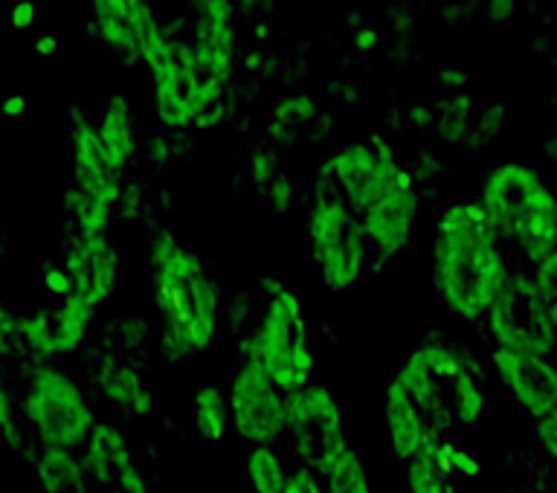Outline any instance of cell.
<instances>
[{"instance_id":"obj_1","label":"cell","mask_w":557,"mask_h":493,"mask_svg":"<svg viewBox=\"0 0 557 493\" xmlns=\"http://www.w3.org/2000/svg\"><path fill=\"white\" fill-rule=\"evenodd\" d=\"M503 238L479 200L453 204L435 226L433 285L442 305L459 320L487 317L508 279Z\"/></svg>"},{"instance_id":"obj_43","label":"cell","mask_w":557,"mask_h":493,"mask_svg":"<svg viewBox=\"0 0 557 493\" xmlns=\"http://www.w3.org/2000/svg\"><path fill=\"white\" fill-rule=\"evenodd\" d=\"M513 12V0H491L487 3V15L494 17V21H503Z\"/></svg>"},{"instance_id":"obj_10","label":"cell","mask_w":557,"mask_h":493,"mask_svg":"<svg viewBox=\"0 0 557 493\" xmlns=\"http://www.w3.org/2000/svg\"><path fill=\"white\" fill-rule=\"evenodd\" d=\"M329 172L339 186V195L357 215L372 207L374 200L409 181L412 174L398 163L395 148L386 139H360L348 143L329 160Z\"/></svg>"},{"instance_id":"obj_28","label":"cell","mask_w":557,"mask_h":493,"mask_svg":"<svg viewBox=\"0 0 557 493\" xmlns=\"http://www.w3.org/2000/svg\"><path fill=\"white\" fill-rule=\"evenodd\" d=\"M435 131H438V137H442L444 143H450V146H461V143L470 137V96L468 94L450 96V99L444 102L442 113L435 116Z\"/></svg>"},{"instance_id":"obj_3","label":"cell","mask_w":557,"mask_h":493,"mask_svg":"<svg viewBox=\"0 0 557 493\" xmlns=\"http://www.w3.org/2000/svg\"><path fill=\"white\" fill-rule=\"evenodd\" d=\"M479 207L496 235L534 264L557 250V198L531 165H494L482 181Z\"/></svg>"},{"instance_id":"obj_21","label":"cell","mask_w":557,"mask_h":493,"mask_svg":"<svg viewBox=\"0 0 557 493\" xmlns=\"http://www.w3.org/2000/svg\"><path fill=\"white\" fill-rule=\"evenodd\" d=\"M191 418H195V430L200 439L218 444L233 424L230 395L218 383H200L198 390L191 392Z\"/></svg>"},{"instance_id":"obj_6","label":"cell","mask_w":557,"mask_h":493,"mask_svg":"<svg viewBox=\"0 0 557 493\" xmlns=\"http://www.w3.org/2000/svg\"><path fill=\"white\" fill-rule=\"evenodd\" d=\"M308 247L313 268L329 291H348L360 282L369 259L363 224L343 195L320 192L308 212Z\"/></svg>"},{"instance_id":"obj_19","label":"cell","mask_w":557,"mask_h":493,"mask_svg":"<svg viewBox=\"0 0 557 493\" xmlns=\"http://www.w3.org/2000/svg\"><path fill=\"white\" fill-rule=\"evenodd\" d=\"M104 155L113 169H125L137 155V128H134V104L122 94H113L102 108V116L96 122Z\"/></svg>"},{"instance_id":"obj_35","label":"cell","mask_w":557,"mask_h":493,"mask_svg":"<svg viewBox=\"0 0 557 493\" xmlns=\"http://www.w3.org/2000/svg\"><path fill=\"white\" fill-rule=\"evenodd\" d=\"M285 493H329V491L322 488L317 473H311L308 468H296L290 470V477H287Z\"/></svg>"},{"instance_id":"obj_4","label":"cell","mask_w":557,"mask_h":493,"mask_svg":"<svg viewBox=\"0 0 557 493\" xmlns=\"http://www.w3.org/2000/svg\"><path fill=\"white\" fill-rule=\"evenodd\" d=\"M395 381L416 400L426 435L438 439L456 424L473 427L485 416V392L459 355L444 346H421L398 366Z\"/></svg>"},{"instance_id":"obj_11","label":"cell","mask_w":557,"mask_h":493,"mask_svg":"<svg viewBox=\"0 0 557 493\" xmlns=\"http://www.w3.org/2000/svg\"><path fill=\"white\" fill-rule=\"evenodd\" d=\"M226 395L233 430L242 442L252 447H273L285 435L287 395L270 381L259 363L244 360Z\"/></svg>"},{"instance_id":"obj_36","label":"cell","mask_w":557,"mask_h":493,"mask_svg":"<svg viewBox=\"0 0 557 493\" xmlns=\"http://www.w3.org/2000/svg\"><path fill=\"white\" fill-rule=\"evenodd\" d=\"M537 442L540 447L557 461V404L552 407L546 418H540L537 421Z\"/></svg>"},{"instance_id":"obj_26","label":"cell","mask_w":557,"mask_h":493,"mask_svg":"<svg viewBox=\"0 0 557 493\" xmlns=\"http://www.w3.org/2000/svg\"><path fill=\"white\" fill-rule=\"evenodd\" d=\"M244 473L252 493H285L287 477H290L285 461L273 447H250Z\"/></svg>"},{"instance_id":"obj_34","label":"cell","mask_w":557,"mask_h":493,"mask_svg":"<svg viewBox=\"0 0 557 493\" xmlns=\"http://www.w3.org/2000/svg\"><path fill=\"white\" fill-rule=\"evenodd\" d=\"M444 456L450 461V470L453 473H461V477H479V459L476 456H470L468 451H461V447H453V444H444Z\"/></svg>"},{"instance_id":"obj_5","label":"cell","mask_w":557,"mask_h":493,"mask_svg":"<svg viewBox=\"0 0 557 493\" xmlns=\"http://www.w3.org/2000/svg\"><path fill=\"white\" fill-rule=\"evenodd\" d=\"M244 360L259 363L285 395L305 390L311 383L313 352L308 337V317L302 299L294 291L278 287L270 296L259 325L244 346Z\"/></svg>"},{"instance_id":"obj_27","label":"cell","mask_w":557,"mask_h":493,"mask_svg":"<svg viewBox=\"0 0 557 493\" xmlns=\"http://www.w3.org/2000/svg\"><path fill=\"white\" fill-rule=\"evenodd\" d=\"M325 491L329 493H374L372 477L366 470L363 459L357 456V451H351L339 459V465L325 477Z\"/></svg>"},{"instance_id":"obj_39","label":"cell","mask_w":557,"mask_h":493,"mask_svg":"<svg viewBox=\"0 0 557 493\" xmlns=\"http://www.w3.org/2000/svg\"><path fill=\"white\" fill-rule=\"evenodd\" d=\"M47 287L52 294L70 296L73 294V279H70L67 270H47Z\"/></svg>"},{"instance_id":"obj_16","label":"cell","mask_w":557,"mask_h":493,"mask_svg":"<svg viewBox=\"0 0 557 493\" xmlns=\"http://www.w3.org/2000/svg\"><path fill=\"white\" fill-rule=\"evenodd\" d=\"M64 270L73 279V294L90 308H99L116 291L120 259L104 235H78L64 259Z\"/></svg>"},{"instance_id":"obj_41","label":"cell","mask_w":557,"mask_h":493,"mask_svg":"<svg viewBox=\"0 0 557 493\" xmlns=\"http://www.w3.org/2000/svg\"><path fill=\"white\" fill-rule=\"evenodd\" d=\"M374 44H377V33L369 29V26H360L355 38H351V47H357V50H372Z\"/></svg>"},{"instance_id":"obj_13","label":"cell","mask_w":557,"mask_h":493,"mask_svg":"<svg viewBox=\"0 0 557 493\" xmlns=\"http://www.w3.org/2000/svg\"><path fill=\"white\" fill-rule=\"evenodd\" d=\"M70 116H73L70 120V169H73L76 189L113 209V204L122 198V172L113 169V163L104 155L96 122L87 120L76 104L70 108Z\"/></svg>"},{"instance_id":"obj_29","label":"cell","mask_w":557,"mask_h":493,"mask_svg":"<svg viewBox=\"0 0 557 493\" xmlns=\"http://www.w3.org/2000/svg\"><path fill=\"white\" fill-rule=\"evenodd\" d=\"M67 207L76 215V224L82 235H104L108 221H111V207H104L99 200L87 198L85 192H78L76 186L67 189Z\"/></svg>"},{"instance_id":"obj_15","label":"cell","mask_w":557,"mask_h":493,"mask_svg":"<svg viewBox=\"0 0 557 493\" xmlns=\"http://www.w3.org/2000/svg\"><path fill=\"white\" fill-rule=\"evenodd\" d=\"M82 468L87 479H94L111 493H148L146 477L134 453L113 424H96L90 442L85 444Z\"/></svg>"},{"instance_id":"obj_31","label":"cell","mask_w":557,"mask_h":493,"mask_svg":"<svg viewBox=\"0 0 557 493\" xmlns=\"http://www.w3.org/2000/svg\"><path fill=\"white\" fill-rule=\"evenodd\" d=\"M531 279L537 285V294L543 305H546L548 320H552V329L557 334V250L546 256L540 264H534V276Z\"/></svg>"},{"instance_id":"obj_17","label":"cell","mask_w":557,"mask_h":493,"mask_svg":"<svg viewBox=\"0 0 557 493\" xmlns=\"http://www.w3.org/2000/svg\"><path fill=\"white\" fill-rule=\"evenodd\" d=\"M383 421H386V439H389V451L398 461L407 465L421 447L426 444V427L424 418L418 412L416 400L409 398V392L400 386L395 378L386 386V398H383Z\"/></svg>"},{"instance_id":"obj_18","label":"cell","mask_w":557,"mask_h":493,"mask_svg":"<svg viewBox=\"0 0 557 493\" xmlns=\"http://www.w3.org/2000/svg\"><path fill=\"white\" fill-rule=\"evenodd\" d=\"M96 386L104 398L122 407L125 412L137 418H148L154 409V398L146 381L139 378L137 369H131L128 363H122L113 355H104L96 366Z\"/></svg>"},{"instance_id":"obj_38","label":"cell","mask_w":557,"mask_h":493,"mask_svg":"<svg viewBox=\"0 0 557 493\" xmlns=\"http://www.w3.org/2000/svg\"><path fill=\"white\" fill-rule=\"evenodd\" d=\"M0 348H3V334H0ZM0 430H3V435H7L9 442H17L15 412H12V400H9V395L3 392V386H0Z\"/></svg>"},{"instance_id":"obj_22","label":"cell","mask_w":557,"mask_h":493,"mask_svg":"<svg viewBox=\"0 0 557 493\" xmlns=\"http://www.w3.org/2000/svg\"><path fill=\"white\" fill-rule=\"evenodd\" d=\"M450 473V461L444 456V442H438V439H426L424 447L407 461V491L447 493Z\"/></svg>"},{"instance_id":"obj_20","label":"cell","mask_w":557,"mask_h":493,"mask_svg":"<svg viewBox=\"0 0 557 493\" xmlns=\"http://www.w3.org/2000/svg\"><path fill=\"white\" fill-rule=\"evenodd\" d=\"M94 3V21H116L128 24L137 35L139 52L163 33V24L157 17L151 0H90Z\"/></svg>"},{"instance_id":"obj_8","label":"cell","mask_w":557,"mask_h":493,"mask_svg":"<svg viewBox=\"0 0 557 493\" xmlns=\"http://www.w3.org/2000/svg\"><path fill=\"white\" fill-rule=\"evenodd\" d=\"M24 416L47 451H67L90 442L96 416L78 383L59 369H38L24 398Z\"/></svg>"},{"instance_id":"obj_44","label":"cell","mask_w":557,"mask_h":493,"mask_svg":"<svg viewBox=\"0 0 557 493\" xmlns=\"http://www.w3.org/2000/svg\"><path fill=\"white\" fill-rule=\"evenodd\" d=\"M438 78H442V82H447V85H453V87H459V85H465V73H459V70H450V67H444V70H438Z\"/></svg>"},{"instance_id":"obj_45","label":"cell","mask_w":557,"mask_h":493,"mask_svg":"<svg viewBox=\"0 0 557 493\" xmlns=\"http://www.w3.org/2000/svg\"><path fill=\"white\" fill-rule=\"evenodd\" d=\"M546 157H548V160H552V165H555V169H557V137H552L546 143Z\"/></svg>"},{"instance_id":"obj_14","label":"cell","mask_w":557,"mask_h":493,"mask_svg":"<svg viewBox=\"0 0 557 493\" xmlns=\"http://www.w3.org/2000/svg\"><path fill=\"white\" fill-rule=\"evenodd\" d=\"M418 212H421V198H418L416 183L409 177V181L398 183L395 189L386 192L383 198L374 200L366 212H360L366 242L372 244L381 256H395L412 238Z\"/></svg>"},{"instance_id":"obj_24","label":"cell","mask_w":557,"mask_h":493,"mask_svg":"<svg viewBox=\"0 0 557 493\" xmlns=\"http://www.w3.org/2000/svg\"><path fill=\"white\" fill-rule=\"evenodd\" d=\"M96 308L78 299L76 294H70L61 308L50 311V331L52 343H55V355H64V352H76L82 346V340L87 334V325L94 320Z\"/></svg>"},{"instance_id":"obj_7","label":"cell","mask_w":557,"mask_h":493,"mask_svg":"<svg viewBox=\"0 0 557 493\" xmlns=\"http://www.w3.org/2000/svg\"><path fill=\"white\" fill-rule=\"evenodd\" d=\"M285 433L299 468H308L322 479L351 451L339 400L320 383H308L305 390L287 395Z\"/></svg>"},{"instance_id":"obj_37","label":"cell","mask_w":557,"mask_h":493,"mask_svg":"<svg viewBox=\"0 0 557 493\" xmlns=\"http://www.w3.org/2000/svg\"><path fill=\"white\" fill-rule=\"evenodd\" d=\"M35 17H38V7L33 0H15L12 9H9V24L15 29H29L35 24Z\"/></svg>"},{"instance_id":"obj_25","label":"cell","mask_w":557,"mask_h":493,"mask_svg":"<svg viewBox=\"0 0 557 493\" xmlns=\"http://www.w3.org/2000/svg\"><path fill=\"white\" fill-rule=\"evenodd\" d=\"M38 482L44 493H87L85 468L67 451H44L38 461Z\"/></svg>"},{"instance_id":"obj_32","label":"cell","mask_w":557,"mask_h":493,"mask_svg":"<svg viewBox=\"0 0 557 493\" xmlns=\"http://www.w3.org/2000/svg\"><path fill=\"white\" fill-rule=\"evenodd\" d=\"M282 172H285V169L278 163V155L273 148H256L250 155V177L252 183L259 186V192L268 189L270 183L276 181Z\"/></svg>"},{"instance_id":"obj_42","label":"cell","mask_w":557,"mask_h":493,"mask_svg":"<svg viewBox=\"0 0 557 493\" xmlns=\"http://www.w3.org/2000/svg\"><path fill=\"white\" fill-rule=\"evenodd\" d=\"M35 52H38V56H52V52L59 50V38H55V35H50V33H44V35H38V38H35Z\"/></svg>"},{"instance_id":"obj_40","label":"cell","mask_w":557,"mask_h":493,"mask_svg":"<svg viewBox=\"0 0 557 493\" xmlns=\"http://www.w3.org/2000/svg\"><path fill=\"white\" fill-rule=\"evenodd\" d=\"M26 108H29V99L24 94L0 96V113L3 116H21V113H26Z\"/></svg>"},{"instance_id":"obj_2","label":"cell","mask_w":557,"mask_h":493,"mask_svg":"<svg viewBox=\"0 0 557 493\" xmlns=\"http://www.w3.org/2000/svg\"><path fill=\"white\" fill-rule=\"evenodd\" d=\"M151 296L163 320L160 352L169 363L200 355L218 334L221 294L198 252L183 247L169 230L151 242Z\"/></svg>"},{"instance_id":"obj_30","label":"cell","mask_w":557,"mask_h":493,"mask_svg":"<svg viewBox=\"0 0 557 493\" xmlns=\"http://www.w3.org/2000/svg\"><path fill=\"white\" fill-rule=\"evenodd\" d=\"M17 331H21V337L29 343L35 355L50 357L55 355V343H52V331H50V311H38L33 317H24V320H17Z\"/></svg>"},{"instance_id":"obj_23","label":"cell","mask_w":557,"mask_h":493,"mask_svg":"<svg viewBox=\"0 0 557 493\" xmlns=\"http://www.w3.org/2000/svg\"><path fill=\"white\" fill-rule=\"evenodd\" d=\"M317 111H320V104H317V99H313L311 94H305V90L282 96V99L273 104V116H270V143H273V146H290V143H296L299 131L317 116Z\"/></svg>"},{"instance_id":"obj_33","label":"cell","mask_w":557,"mask_h":493,"mask_svg":"<svg viewBox=\"0 0 557 493\" xmlns=\"http://www.w3.org/2000/svg\"><path fill=\"white\" fill-rule=\"evenodd\" d=\"M261 198L268 200L270 207L276 209V212H287L290 204H294V181H290V174L282 172L276 181L270 183L268 189L261 192Z\"/></svg>"},{"instance_id":"obj_9","label":"cell","mask_w":557,"mask_h":493,"mask_svg":"<svg viewBox=\"0 0 557 493\" xmlns=\"http://www.w3.org/2000/svg\"><path fill=\"white\" fill-rule=\"evenodd\" d=\"M487 329L496 346L531 352L548 357L557 348V334L548 320L546 305L540 299L534 279L522 273H508L505 285L499 287L491 311Z\"/></svg>"},{"instance_id":"obj_12","label":"cell","mask_w":557,"mask_h":493,"mask_svg":"<svg viewBox=\"0 0 557 493\" xmlns=\"http://www.w3.org/2000/svg\"><path fill=\"white\" fill-rule=\"evenodd\" d=\"M491 363L496 378L511 392V398L525 416L540 421L552 412L557 404V369L548 363V357L496 346Z\"/></svg>"}]
</instances>
